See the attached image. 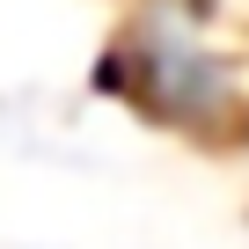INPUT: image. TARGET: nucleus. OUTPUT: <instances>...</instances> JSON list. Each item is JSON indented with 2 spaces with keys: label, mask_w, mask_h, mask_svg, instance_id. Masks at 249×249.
<instances>
[{
  "label": "nucleus",
  "mask_w": 249,
  "mask_h": 249,
  "mask_svg": "<svg viewBox=\"0 0 249 249\" xmlns=\"http://www.w3.org/2000/svg\"><path fill=\"white\" fill-rule=\"evenodd\" d=\"M117 88L147 117L183 124V132H227L249 110L234 52H220L205 15L176 8V0H154V8L132 15V30L117 44Z\"/></svg>",
  "instance_id": "obj_1"
}]
</instances>
